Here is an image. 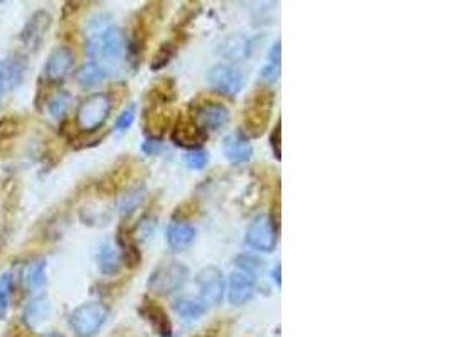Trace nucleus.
Here are the masks:
<instances>
[{"label": "nucleus", "mask_w": 450, "mask_h": 337, "mask_svg": "<svg viewBox=\"0 0 450 337\" xmlns=\"http://www.w3.org/2000/svg\"><path fill=\"white\" fill-rule=\"evenodd\" d=\"M128 46L120 27L111 24L106 16L91 19L87 34V53L93 62L102 66L106 73L117 71L122 66Z\"/></svg>", "instance_id": "nucleus-1"}, {"label": "nucleus", "mask_w": 450, "mask_h": 337, "mask_svg": "<svg viewBox=\"0 0 450 337\" xmlns=\"http://www.w3.org/2000/svg\"><path fill=\"white\" fill-rule=\"evenodd\" d=\"M273 91L269 88H258L251 98L248 100L247 108L243 113V125L247 133L251 137H260L265 132L271 117V108H273Z\"/></svg>", "instance_id": "nucleus-2"}, {"label": "nucleus", "mask_w": 450, "mask_h": 337, "mask_svg": "<svg viewBox=\"0 0 450 337\" xmlns=\"http://www.w3.org/2000/svg\"><path fill=\"white\" fill-rule=\"evenodd\" d=\"M109 309L100 302H88L76 307L69 316V325L78 337H93L98 334L109 318Z\"/></svg>", "instance_id": "nucleus-3"}, {"label": "nucleus", "mask_w": 450, "mask_h": 337, "mask_svg": "<svg viewBox=\"0 0 450 337\" xmlns=\"http://www.w3.org/2000/svg\"><path fill=\"white\" fill-rule=\"evenodd\" d=\"M111 112V98L106 93H95L83 100L76 113L80 130L95 132L105 125Z\"/></svg>", "instance_id": "nucleus-4"}, {"label": "nucleus", "mask_w": 450, "mask_h": 337, "mask_svg": "<svg viewBox=\"0 0 450 337\" xmlns=\"http://www.w3.org/2000/svg\"><path fill=\"white\" fill-rule=\"evenodd\" d=\"M189 277L188 266L179 262H169L155 268L148 279V288L155 294L169 295L177 292Z\"/></svg>", "instance_id": "nucleus-5"}, {"label": "nucleus", "mask_w": 450, "mask_h": 337, "mask_svg": "<svg viewBox=\"0 0 450 337\" xmlns=\"http://www.w3.org/2000/svg\"><path fill=\"white\" fill-rule=\"evenodd\" d=\"M198 287L201 302L204 307H216L221 303L223 295H225L226 283L225 275L216 266H206L198 273Z\"/></svg>", "instance_id": "nucleus-6"}, {"label": "nucleus", "mask_w": 450, "mask_h": 337, "mask_svg": "<svg viewBox=\"0 0 450 337\" xmlns=\"http://www.w3.org/2000/svg\"><path fill=\"white\" fill-rule=\"evenodd\" d=\"M247 243L253 250L270 253L277 244V229H275L273 220L267 214L256 216L247 229Z\"/></svg>", "instance_id": "nucleus-7"}, {"label": "nucleus", "mask_w": 450, "mask_h": 337, "mask_svg": "<svg viewBox=\"0 0 450 337\" xmlns=\"http://www.w3.org/2000/svg\"><path fill=\"white\" fill-rule=\"evenodd\" d=\"M207 83L218 93L234 96L243 90V75L240 69L229 65H216L207 71Z\"/></svg>", "instance_id": "nucleus-8"}, {"label": "nucleus", "mask_w": 450, "mask_h": 337, "mask_svg": "<svg viewBox=\"0 0 450 337\" xmlns=\"http://www.w3.org/2000/svg\"><path fill=\"white\" fill-rule=\"evenodd\" d=\"M27 73V61L21 54H12L0 61V91L10 93L21 86Z\"/></svg>", "instance_id": "nucleus-9"}, {"label": "nucleus", "mask_w": 450, "mask_h": 337, "mask_svg": "<svg viewBox=\"0 0 450 337\" xmlns=\"http://www.w3.org/2000/svg\"><path fill=\"white\" fill-rule=\"evenodd\" d=\"M194 121L203 132H214L225 127L229 121V112L221 103H204L196 108Z\"/></svg>", "instance_id": "nucleus-10"}, {"label": "nucleus", "mask_w": 450, "mask_h": 337, "mask_svg": "<svg viewBox=\"0 0 450 337\" xmlns=\"http://www.w3.org/2000/svg\"><path fill=\"white\" fill-rule=\"evenodd\" d=\"M74 65V54L68 46L56 47L53 53L47 58L46 66H44V76L51 83L65 80L66 75L71 71Z\"/></svg>", "instance_id": "nucleus-11"}, {"label": "nucleus", "mask_w": 450, "mask_h": 337, "mask_svg": "<svg viewBox=\"0 0 450 337\" xmlns=\"http://www.w3.org/2000/svg\"><path fill=\"white\" fill-rule=\"evenodd\" d=\"M170 139L176 146L185 147V149H196L206 140V132H203L198 127L194 120L189 118H181L176 125H174Z\"/></svg>", "instance_id": "nucleus-12"}, {"label": "nucleus", "mask_w": 450, "mask_h": 337, "mask_svg": "<svg viewBox=\"0 0 450 337\" xmlns=\"http://www.w3.org/2000/svg\"><path fill=\"white\" fill-rule=\"evenodd\" d=\"M223 149H225V155L228 157V161L233 162V164H243V162H248L253 155V147L250 143V139H248V137L241 130L229 133V135L225 139Z\"/></svg>", "instance_id": "nucleus-13"}, {"label": "nucleus", "mask_w": 450, "mask_h": 337, "mask_svg": "<svg viewBox=\"0 0 450 337\" xmlns=\"http://www.w3.org/2000/svg\"><path fill=\"white\" fill-rule=\"evenodd\" d=\"M255 295V279L243 272H233L228 281V299L233 305H243Z\"/></svg>", "instance_id": "nucleus-14"}, {"label": "nucleus", "mask_w": 450, "mask_h": 337, "mask_svg": "<svg viewBox=\"0 0 450 337\" xmlns=\"http://www.w3.org/2000/svg\"><path fill=\"white\" fill-rule=\"evenodd\" d=\"M196 240V229L194 226L185 223V221H176L167 229V243H169L170 250L174 251H184L194 243Z\"/></svg>", "instance_id": "nucleus-15"}, {"label": "nucleus", "mask_w": 450, "mask_h": 337, "mask_svg": "<svg viewBox=\"0 0 450 337\" xmlns=\"http://www.w3.org/2000/svg\"><path fill=\"white\" fill-rule=\"evenodd\" d=\"M51 314V305L46 297H34L25 303L24 310H22V321L27 327L37 329L43 322L47 321Z\"/></svg>", "instance_id": "nucleus-16"}, {"label": "nucleus", "mask_w": 450, "mask_h": 337, "mask_svg": "<svg viewBox=\"0 0 450 337\" xmlns=\"http://www.w3.org/2000/svg\"><path fill=\"white\" fill-rule=\"evenodd\" d=\"M46 260L44 258H36L31 263H27L22 272V280L24 285L31 292H41L47 283V273H46Z\"/></svg>", "instance_id": "nucleus-17"}, {"label": "nucleus", "mask_w": 450, "mask_h": 337, "mask_svg": "<svg viewBox=\"0 0 450 337\" xmlns=\"http://www.w3.org/2000/svg\"><path fill=\"white\" fill-rule=\"evenodd\" d=\"M51 24V17L46 12H37L32 16V19L27 22L24 32H22V40L25 46H37L39 40H43L47 27Z\"/></svg>", "instance_id": "nucleus-18"}, {"label": "nucleus", "mask_w": 450, "mask_h": 337, "mask_svg": "<svg viewBox=\"0 0 450 337\" xmlns=\"http://www.w3.org/2000/svg\"><path fill=\"white\" fill-rule=\"evenodd\" d=\"M98 268L103 275H117L122 266V255L113 243H103L100 246L98 255H96Z\"/></svg>", "instance_id": "nucleus-19"}, {"label": "nucleus", "mask_w": 450, "mask_h": 337, "mask_svg": "<svg viewBox=\"0 0 450 337\" xmlns=\"http://www.w3.org/2000/svg\"><path fill=\"white\" fill-rule=\"evenodd\" d=\"M106 76H109V73H106L102 66L93 61L85 62V65L78 69L76 75H74L78 83L85 88L96 86V84H100L102 81H105Z\"/></svg>", "instance_id": "nucleus-20"}, {"label": "nucleus", "mask_w": 450, "mask_h": 337, "mask_svg": "<svg viewBox=\"0 0 450 337\" xmlns=\"http://www.w3.org/2000/svg\"><path fill=\"white\" fill-rule=\"evenodd\" d=\"M174 310H176V312L179 314L182 318H185V321H196V318H199L201 316H203L204 310H206V307H204L203 302L198 299L184 297V299H179L176 303H174Z\"/></svg>", "instance_id": "nucleus-21"}, {"label": "nucleus", "mask_w": 450, "mask_h": 337, "mask_svg": "<svg viewBox=\"0 0 450 337\" xmlns=\"http://www.w3.org/2000/svg\"><path fill=\"white\" fill-rule=\"evenodd\" d=\"M144 310H145V316H147L148 321L152 322V325L159 331V334L164 337H169L170 322H169V317L166 316V312H164L161 307L155 305V302H147V305H145Z\"/></svg>", "instance_id": "nucleus-22"}, {"label": "nucleus", "mask_w": 450, "mask_h": 337, "mask_svg": "<svg viewBox=\"0 0 450 337\" xmlns=\"http://www.w3.org/2000/svg\"><path fill=\"white\" fill-rule=\"evenodd\" d=\"M234 263H236V266L241 270V272L253 277V279H256V275L263 273V270H265V262L251 253L238 255Z\"/></svg>", "instance_id": "nucleus-23"}, {"label": "nucleus", "mask_w": 450, "mask_h": 337, "mask_svg": "<svg viewBox=\"0 0 450 337\" xmlns=\"http://www.w3.org/2000/svg\"><path fill=\"white\" fill-rule=\"evenodd\" d=\"M118 243H120L122 248V257L126 262L128 266H137L140 262H142V253H140L137 243L130 238V235H125V233L120 231V238H118Z\"/></svg>", "instance_id": "nucleus-24"}, {"label": "nucleus", "mask_w": 450, "mask_h": 337, "mask_svg": "<svg viewBox=\"0 0 450 337\" xmlns=\"http://www.w3.org/2000/svg\"><path fill=\"white\" fill-rule=\"evenodd\" d=\"M69 102H71V95L66 93V91H56L51 96L49 102H47V113H49V117L54 118V120H61L65 117L66 110H68Z\"/></svg>", "instance_id": "nucleus-25"}, {"label": "nucleus", "mask_w": 450, "mask_h": 337, "mask_svg": "<svg viewBox=\"0 0 450 337\" xmlns=\"http://www.w3.org/2000/svg\"><path fill=\"white\" fill-rule=\"evenodd\" d=\"M14 290V277L10 273H2L0 277V318H3L9 312L10 295Z\"/></svg>", "instance_id": "nucleus-26"}, {"label": "nucleus", "mask_w": 450, "mask_h": 337, "mask_svg": "<svg viewBox=\"0 0 450 337\" xmlns=\"http://www.w3.org/2000/svg\"><path fill=\"white\" fill-rule=\"evenodd\" d=\"M144 201V189L137 187V189H130V191H126L125 196H122L120 199V213L126 214H132L133 211L137 209L140 205H142Z\"/></svg>", "instance_id": "nucleus-27"}, {"label": "nucleus", "mask_w": 450, "mask_h": 337, "mask_svg": "<svg viewBox=\"0 0 450 337\" xmlns=\"http://www.w3.org/2000/svg\"><path fill=\"white\" fill-rule=\"evenodd\" d=\"M174 53H176V47H174L172 44H164V46H161V49L157 51V54H155V58H154V61H152L150 68L154 69V71H159V69H162L164 66L169 65V61L172 59Z\"/></svg>", "instance_id": "nucleus-28"}, {"label": "nucleus", "mask_w": 450, "mask_h": 337, "mask_svg": "<svg viewBox=\"0 0 450 337\" xmlns=\"http://www.w3.org/2000/svg\"><path fill=\"white\" fill-rule=\"evenodd\" d=\"M135 115H137V110H135V105H128L126 108L118 115L117 121H115V130L117 132H126L130 127L133 125V121H135Z\"/></svg>", "instance_id": "nucleus-29"}, {"label": "nucleus", "mask_w": 450, "mask_h": 337, "mask_svg": "<svg viewBox=\"0 0 450 337\" xmlns=\"http://www.w3.org/2000/svg\"><path fill=\"white\" fill-rule=\"evenodd\" d=\"M280 76V62L277 61H267V65L263 66L262 71H260V78H262L263 83L271 84L278 80Z\"/></svg>", "instance_id": "nucleus-30"}, {"label": "nucleus", "mask_w": 450, "mask_h": 337, "mask_svg": "<svg viewBox=\"0 0 450 337\" xmlns=\"http://www.w3.org/2000/svg\"><path fill=\"white\" fill-rule=\"evenodd\" d=\"M185 164H188L191 169H196V170L204 169L207 164V154L201 149L191 150L188 155H185Z\"/></svg>", "instance_id": "nucleus-31"}, {"label": "nucleus", "mask_w": 450, "mask_h": 337, "mask_svg": "<svg viewBox=\"0 0 450 337\" xmlns=\"http://www.w3.org/2000/svg\"><path fill=\"white\" fill-rule=\"evenodd\" d=\"M280 135H282V130H280V120H278V121H277V127H275V130L271 132V139H270V142H271V149H273L275 157H277L278 161H280V154H282V150H280Z\"/></svg>", "instance_id": "nucleus-32"}, {"label": "nucleus", "mask_w": 450, "mask_h": 337, "mask_svg": "<svg viewBox=\"0 0 450 337\" xmlns=\"http://www.w3.org/2000/svg\"><path fill=\"white\" fill-rule=\"evenodd\" d=\"M161 149H162V143L159 142V140H155V139L147 140V142H145L142 146V150L148 155H155L157 152H161Z\"/></svg>", "instance_id": "nucleus-33"}, {"label": "nucleus", "mask_w": 450, "mask_h": 337, "mask_svg": "<svg viewBox=\"0 0 450 337\" xmlns=\"http://www.w3.org/2000/svg\"><path fill=\"white\" fill-rule=\"evenodd\" d=\"M280 268H282V266H280V265H277V266H275L273 273H271V275H273L275 283H277L278 287H280V285H282V280H280Z\"/></svg>", "instance_id": "nucleus-34"}]
</instances>
